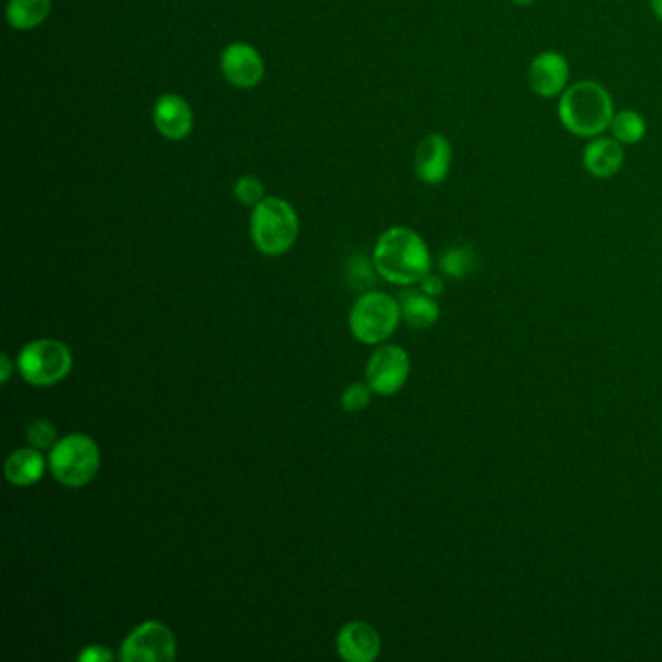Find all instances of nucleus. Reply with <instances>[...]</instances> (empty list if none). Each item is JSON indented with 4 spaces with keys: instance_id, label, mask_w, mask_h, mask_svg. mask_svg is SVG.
I'll use <instances>...</instances> for the list:
<instances>
[{
    "instance_id": "obj_1",
    "label": "nucleus",
    "mask_w": 662,
    "mask_h": 662,
    "mask_svg": "<svg viewBox=\"0 0 662 662\" xmlns=\"http://www.w3.org/2000/svg\"><path fill=\"white\" fill-rule=\"evenodd\" d=\"M373 267L379 277L391 285H420L432 270V255L414 229L394 226L379 236L373 249Z\"/></svg>"
},
{
    "instance_id": "obj_2",
    "label": "nucleus",
    "mask_w": 662,
    "mask_h": 662,
    "mask_svg": "<svg viewBox=\"0 0 662 662\" xmlns=\"http://www.w3.org/2000/svg\"><path fill=\"white\" fill-rule=\"evenodd\" d=\"M561 125L571 135L594 138L610 128L614 117V102L604 86L592 80H581L560 95Z\"/></svg>"
},
{
    "instance_id": "obj_3",
    "label": "nucleus",
    "mask_w": 662,
    "mask_h": 662,
    "mask_svg": "<svg viewBox=\"0 0 662 662\" xmlns=\"http://www.w3.org/2000/svg\"><path fill=\"white\" fill-rule=\"evenodd\" d=\"M249 231L255 247L267 257H282L300 236V218L288 200L265 197L252 208Z\"/></svg>"
},
{
    "instance_id": "obj_4",
    "label": "nucleus",
    "mask_w": 662,
    "mask_h": 662,
    "mask_svg": "<svg viewBox=\"0 0 662 662\" xmlns=\"http://www.w3.org/2000/svg\"><path fill=\"white\" fill-rule=\"evenodd\" d=\"M102 466L97 443L86 434H71L49 451V473L66 488H84Z\"/></svg>"
},
{
    "instance_id": "obj_5",
    "label": "nucleus",
    "mask_w": 662,
    "mask_h": 662,
    "mask_svg": "<svg viewBox=\"0 0 662 662\" xmlns=\"http://www.w3.org/2000/svg\"><path fill=\"white\" fill-rule=\"evenodd\" d=\"M403 313L401 303L385 292H365L350 309L348 324L354 339L368 346H377L393 337Z\"/></svg>"
},
{
    "instance_id": "obj_6",
    "label": "nucleus",
    "mask_w": 662,
    "mask_h": 662,
    "mask_svg": "<svg viewBox=\"0 0 662 662\" xmlns=\"http://www.w3.org/2000/svg\"><path fill=\"white\" fill-rule=\"evenodd\" d=\"M71 348L56 339H40L28 342L18 354L17 370L28 385L55 386L69 377L72 371Z\"/></svg>"
},
{
    "instance_id": "obj_7",
    "label": "nucleus",
    "mask_w": 662,
    "mask_h": 662,
    "mask_svg": "<svg viewBox=\"0 0 662 662\" xmlns=\"http://www.w3.org/2000/svg\"><path fill=\"white\" fill-rule=\"evenodd\" d=\"M117 659L123 662H174L177 659L174 631L156 620L141 623L121 643Z\"/></svg>"
},
{
    "instance_id": "obj_8",
    "label": "nucleus",
    "mask_w": 662,
    "mask_h": 662,
    "mask_svg": "<svg viewBox=\"0 0 662 662\" xmlns=\"http://www.w3.org/2000/svg\"><path fill=\"white\" fill-rule=\"evenodd\" d=\"M411 377V358L396 344L379 346L365 365V383L379 396H393Z\"/></svg>"
},
{
    "instance_id": "obj_9",
    "label": "nucleus",
    "mask_w": 662,
    "mask_h": 662,
    "mask_svg": "<svg viewBox=\"0 0 662 662\" xmlns=\"http://www.w3.org/2000/svg\"><path fill=\"white\" fill-rule=\"evenodd\" d=\"M220 69L231 86L251 90L265 79V59L249 43H229L221 51Z\"/></svg>"
},
{
    "instance_id": "obj_10",
    "label": "nucleus",
    "mask_w": 662,
    "mask_h": 662,
    "mask_svg": "<svg viewBox=\"0 0 662 662\" xmlns=\"http://www.w3.org/2000/svg\"><path fill=\"white\" fill-rule=\"evenodd\" d=\"M569 63L558 51H545L528 66V86L535 94L550 100L568 90Z\"/></svg>"
},
{
    "instance_id": "obj_11",
    "label": "nucleus",
    "mask_w": 662,
    "mask_h": 662,
    "mask_svg": "<svg viewBox=\"0 0 662 662\" xmlns=\"http://www.w3.org/2000/svg\"><path fill=\"white\" fill-rule=\"evenodd\" d=\"M154 126L159 135L172 141L182 143L193 133L195 117L189 103L183 100L182 95L162 94L154 103Z\"/></svg>"
},
{
    "instance_id": "obj_12",
    "label": "nucleus",
    "mask_w": 662,
    "mask_h": 662,
    "mask_svg": "<svg viewBox=\"0 0 662 662\" xmlns=\"http://www.w3.org/2000/svg\"><path fill=\"white\" fill-rule=\"evenodd\" d=\"M453 162V148L449 141L439 133L427 135L416 148L414 172L420 182L426 185H439L449 175Z\"/></svg>"
},
{
    "instance_id": "obj_13",
    "label": "nucleus",
    "mask_w": 662,
    "mask_h": 662,
    "mask_svg": "<svg viewBox=\"0 0 662 662\" xmlns=\"http://www.w3.org/2000/svg\"><path fill=\"white\" fill-rule=\"evenodd\" d=\"M337 653L346 662H373L381 654L377 630L365 622H350L337 635Z\"/></svg>"
},
{
    "instance_id": "obj_14",
    "label": "nucleus",
    "mask_w": 662,
    "mask_h": 662,
    "mask_svg": "<svg viewBox=\"0 0 662 662\" xmlns=\"http://www.w3.org/2000/svg\"><path fill=\"white\" fill-rule=\"evenodd\" d=\"M583 166L594 179L614 177L623 166V144L618 143L614 136H594L585 146Z\"/></svg>"
},
{
    "instance_id": "obj_15",
    "label": "nucleus",
    "mask_w": 662,
    "mask_h": 662,
    "mask_svg": "<svg viewBox=\"0 0 662 662\" xmlns=\"http://www.w3.org/2000/svg\"><path fill=\"white\" fill-rule=\"evenodd\" d=\"M49 468V458H45L43 451L35 447H22V449L12 451L7 465H4V476L12 486L17 488H28L33 486L45 476Z\"/></svg>"
},
{
    "instance_id": "obj_16",
    "label": "nucleus",
    "mask_w": 662,
    "mask_h": 662,
    "mask_svg": "<svg viewBox=\"0 0 662 662\" xmlns=\"http://www.w3.org/2000/svg\"><path fill=\"white\" fill-rule=\"evenodd\" d=\"M401 313L404 323L412 329H430L439 319V306L437 301L422 292V290H406L401 296Z\"/></svg>"
},
{
    "instance_id": "obj_17",
    "label": "nucleus",
    "mask_w": 662,
    "mask_h": 662,
    "mask_svg": "<svg viewBox=\"0 0 662 662\" xmlns=\"http://www.w3.org/2000/svg\"><path fill=\"white\" fill-rule=\"evenodd\" d=\"M53 9L51 0H9L7 20L10 28L18 32H28L48 20Z\"/></svg>"
},
{
    "instance_id": "obj_18",
    "label": "nucleus",
    "mask_w": 662,
    "mask_h": 662,
    "mask_svg": "<svg viewBox=\"0 0 662 662\" xmlns=\"http://www.w3.org/2000/svg\"><path fill=\"white\" fill-rule=\"evenodd\" d=\"M610 131L618 143H622L623 146H633V144L641 143L645 136V118L641 117L638 111H618L610 123Z\"/></svg>"
},
{
    "instance_id": "obj_19",
    "label": "nucleus",
    "mask_w": 662,
    "mask_h": 662,
    "mask_svg": "<svg viewBox=\"0 0 662 662\" xmlns=\"http://www.w3.org/2000/svg\"><path fill=\"white\" fill-rule=\"evenodd\" d=\"M474 265H476V257L473 249L468 247H455L442 257V269L445 270V275L453 278L468 277L473 272Z\"/></svg>"
},
{
    "instance_id": "obj_20",
    "label": "nucleus",
    "mask_w": 662,
    "mask_h": 662,
    "mask_svg": "<svg viewBox=\"0 0 662 662\" xmlns=\"http://www.w3.org/2000/svg\"><path fill=\"white\" fill-rule=\"evenodd\" d=\"M25 439L40 451H51L59 442L56 427L48 420H33L30 426L25 427Z\"/></svg>"
},
{
    "instance_id": "obj_21",
    "label": "nucleus",
    "mask_w": 662,
    "mask_h": 662,
    "mask_svg": "<svg viewBox=\"0 0 662 662\" xmlns=\"http://www.w3.org/2000/svg\"><path fill=\"white\" fill-rule=\"evenodd\" d=\"M371 393L373 391L368 383H350L340 394L342 411H346L348 414L365 411L371 403Z\"/></svg>"
},
{
    "instance_id": "obj_22",
    "label": "nucleus",
    "mask_w": 662,
    "mask_h": 662,
    "mask_svg": "<svg viewBox=\"0 0 662 662\" xmlns=\"http://www.w3.org/2000/svg\"><path fill=\"white\" fill-rule=\"evenodd\" d=\"M234 195L241 205L255 208L265 198V185L255 175H244L237 179Z\"/></svg>"
},
{
    "instance_id": "obj_23",
    "label": "nucleus",
    "mask_w": 662,
    "mask_h": 662,
    "mask_svg": "<svg viewBox=\"0 0 662 662\" xmlns=\"http://www.w3.org/2000/svg\"><path fill=\"white\" fill-rule=\"evenodd\" d=\"M80 662H111L115 654L105 645H86L84 651L76 656Z\"/></svg>"
},
{
    "instance_id": "obj_24",
    "label": "nucleus",
    "mask_w": 662,
    "mask_h": 662,
    "mask_svg": "<svg viewBox=\"0 0 662 662\" xmlns=\"http://www.w3.org/2000/svg\"><path fill=\"white\" fill-rule=\"evenodd\" d=\"M420 288H422V292L427 293V296H432V298L442 296L443 290H445L442 278L435 277V275H427V277L422 278Z\"/></svg>"
},
{
    "instance_id": "obj_25",
    "label": "nucleus",
    "mask_w": 662,
    "mask_h": 662,
    "mask_svg": "<svg viewBox=\"0 0 662 662\" xmlns=\"http://www.w3.org/2000/svg\"><path fill=\"white\" fill-rule=\"evenodd\" d=\"M14 368H17V363L10 360L9 354L0 355V381H2V385L9 383L12 373H14Z\"/></svg>"
},
{
    "instance_id": "obj_26",
    "label": "nucleus",
    "mask_w": 662,
    "mask_h": 662,
    "mask_svg": "<svg viewBox=\"0 0 662 662\" xmlns=\"http://www.w3.org/2000/svg\"><path fill=\"white\" fill-rule=\"evenodd\" d=\"M651 9H653L654 17L659 18V22H662V0H651Z\"/></svg>"
},
{
    "instance_id": "obj_27",
    "label": "nucleus",
    "mask_w": 662,
    "mask_h": 662,
    "mask_svg": "<svg viewBox=\"0 0 662 662\" xmlns=\"http://www.w3.org/2000/svg\"><path fill=\"white\" fill-rule=\"evenodd\" d=\"M513 4H517V7H530V4H535L537 0H511Z\"/></svg>"
}]
</instances>
